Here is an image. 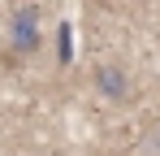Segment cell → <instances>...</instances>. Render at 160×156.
Segmentation results:
<instances>
[{
    "label": "cell",
    "mask_w": 160,
    "mask_h": 156,
    "mask_svg": "<svg viewBox=\"0 0 160 156\" xmlns=\"http://www.w3.org/2000/svg\"><path fill=\"white\" fill-rule=\"evenodd\" d=\"M156 148H160V139H156Z\"/></svg>",
    "instance_id": "4"
},
{
    "label": "cell",
    "mask_w": 160,
    "mask_h": 156,
    "mask_svg": "<svg viewBox=\"0 0 160 156\" xmlns=\"http://www.w3.org/2000/svg\"><path fill=\"white\" fill-rule=\"evenodd\" d=\"M56 61H61V65L74 61V26L69 22H61V30H56Z\"/></svg>",
    "instance_id": "3"
},
{
    "label": "cell",
    "mask_w": 160,
    "mask_h": 156,
    "mask_svg": "<svg viewBox=\"0 0 160 156\" xmlns=\"http://www.w3.org/2000/svg\"><path fill=\"white\" fill-rule=\"evenodd\" d=\"M95 87H100V96H108V100H126L130 96V74L121 65L104 61V65H95Z\"/></svg>",
    "instance_id": "2"
},
{
    "label": "cell",
    "mask_w": 160,
    "mask_h": 156,
    "mask_svg": "<svg viewBox=\"0 0 160 156\" xmlns=\"http://www.w3.org/2000/svg\"><path fill=\"white\" fill-rule=\"evenodd\" d=\"M13 52L18 56H35L39 52V9L35 4H22V9H13Z\"/></svg>",
    "instance_id": "1"
}]
</instances>
